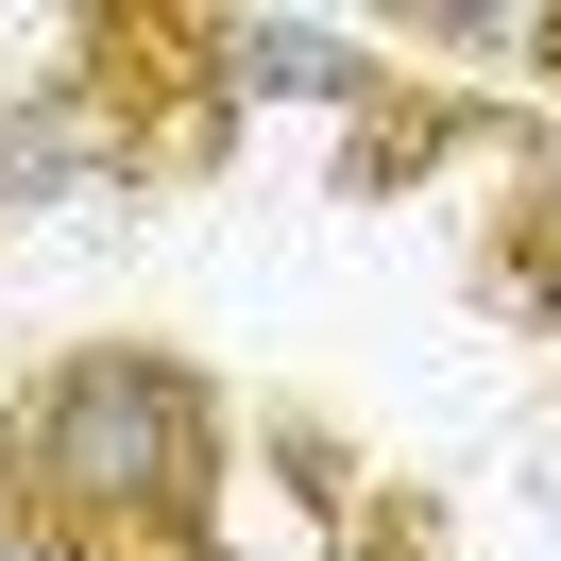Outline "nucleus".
<instances>
[{
	"label": "nucleus",
	"mask_w": 561,
	"mask_h": 561,
	"mask_svg": "<svg viewBox=\"0 0 561 561\" xmlns=\"http://www.w3.org/2000/svg\"><path fill=\"white\" fill-rule=\"evenodd\" d=\"M409 51H527V0H409Z\"/></svg>",
	"instance_id": "6e6552de"
},
{
	"label": "nucleus",
	"mask_w": 561,
	"mask_h": 561,
	"mask_svg": "<svg viewBox=\"0 0 561 561\" xmlns=\"http://www.w3.org/2000/svg\"><path fill=\"white\" fill-rule=\"evenodd\" d=\"M221 85H239V119H255V103H323V119H357V103L391 85V51L341 35V18H221Z\"/></svg>",
	"instance_id": "423d86ee"
},
{
	"label": "nucleus",
	"mask_w": 561,
	"mask_h": 561,
	"mask_svg": "<svg viewBox=\"0 0 561 561\" xmlns=\"http://www.w3.org/2000/svg\"><path fill=\"white\" fill-rule=\"evenodd\" d=\"M459 289H477L493 323H545L561 341V153H493V205H477V255H459Z\"/></svg>",
	"instance_id": "39448f33"
},
{
	"label": "nucleus",
	"mask_w": 561,
	"mask_h": 561,
	"mask_svg": "<svg viewBox=\"0 0 561 561\" xmlns=\"http://www.w3.org/2000/svg\"><path fill=\"white\" fill-rule=\"evenodd\" d=\"M459 153H511V119H493V103H459L443 69H391L375 103L341 119V205H409V187H443Z\"/></svg>",
	"instance_id": "7ed1b4c3"
},
{
	"label": "nucleus",
	"mask_w": 561,
	"mask_h": 561,
	"mask_svg": "<svg viewBox=\"0 0 561 561\" xmlns=\"http://www.w3.org/2000/svg\"><path fill=\"white\" fill-rule=\"evenodd\" d=\"M51 69L85 85V119H103L119 153V205H187V187H221V153H239V85H221V18L205 0H85L69 35H51Z\"/></svg>",
	"instance_id": "f03ea898"
},
{
	"label": "nucleus",
	"mask_w": 561,
	"mask_h": 561,
	"mask_svg": "<svg viewBox=\"0 0 561 561\" xmlns=\"http://www.w3.org/2000/svg\"><path fill=\"white\" fill-rule=\"evenodd\" d=\"M307 561H459V527H443V493H425V477H391V459H375V493H357L341 527H307Z\"/></svg>",
	"instance_id": "0eeeda50"
},
{
	"label": "nucleus",
	"mask_w": 561,
	"mask_h": 561,
	"mask_svg": "<svg viewBox=\"0 0 561 561\" xmlns=\"http://www.w3.org/2000/svg\"><path fill=\"white\" fill-rule=\"evenodd\" d=\"M527 69H561V0H527Z\"/></svg>",
	"instance_id": "1a4fd4ad"
},
{
	"label": "nucleus",
	"mask_w": 561,
	"mask_h": 561,
	"mask_svg": "<svg viewBox=\"0 0 561 561\" xmlns=\"http://www.w3.org/2000/svg\"><path fill=\"white\" fill-rule=\"evenodd\" d=\"M69 205H119V153L85 119V85L35 69V85H0V255L35 239V221H69Z\"/></svg>",
	"instance_id": "20e7f679"
},
{
	"label": "nucleus",
	"mask_w": 561,
	"mask_h": 561,
	"mask_svg": "<svg viewBox=\"0 0 561 561\" xmlns=\"http://www.w3.org/2000/svg\"><path fill=\"white\" fill-rule=\"evenodd\" d=\"M239 409L171 341H51L0 391V561H103L153 527H221Z\"/></svg>",
	"instance_id": "f257e3e1"
}]
</instances>
